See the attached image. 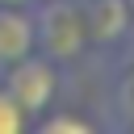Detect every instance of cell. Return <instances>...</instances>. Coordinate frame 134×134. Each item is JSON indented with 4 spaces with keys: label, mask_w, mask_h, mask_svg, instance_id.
I'll return each instance as SVG.
<instances>
[{
    "label": "cell",
    "mask_w": 134,
    "mask_h": 134,
    "mask_svg": "<svg viewBox=\"0 0 134 134\" xmlns=\"http://www.w3.org/2000/svg\"><path fill=\"white\" fill-rule=\"evenodd\" d=\"M34 38H38V50L50 54L67 71L92 46L88 17H84V0H38L34 4Z\"/></svg>",
    "instance_id": "1"
},
{
    "label": "cell",
    "mask_w": 134,
    "mask_h": 134,
    "mask_svg": "<svg viewBox=\"0 0 134 134\" xmlns=\"http://www.w3.org/2000/svg\"><path fill=\"white\" fill-rule=\"evenodd\" d=\"M0 84L13 92V100L25 109V117H29V126L54 105V96H59V88H63V67L50 59V54H42V50H29L25 59H17L4 75H0Z\"/></svg>",
    "instance_id": "2"
},
{
    "label": "cell",
    "mask_w": 134,
    "mask_h": 134,
    "mask_svg": "<svg viewBox=\"0 0 134 134\" xmlns=\"http://www.w3.org/2000/svg\"><path fill=\"white\" fill-rule=\"evenodd\" d=\"M29 50H38V38H34V4H0V75L25 59Z\"/></svg>",
    "instance_id": "3"
},
{
    "label": "cell",
    "mask_w": 134,
    "mask_h": 134,
    "mask_svg": "<svg viewBox=\"0 0 134 134\" xmlns=\"http://www.w3.org/2000/svg\"><path fill=\"white\" fill-rule=\"evenodd\" d=\"M84 17H88L92 46H105V50H117L126 42V29L134 25L126 0H84Z\"/></svg>",
    "instance_id": "4"
},
{
    "label": "cell",
    "mask_w": 134,
    "mask_h": 134,
    "mask_svg": "<svg viewBox=\"0 0 134 134\" xmlns=\"http://www.w3.org/2000/svg\"><path fill=\"white\" fill-rule=\"evenodd\" d=\"M117 84H113V100L121 109V126L134 130V46H117Z\"/></svg>",
    "instance_id": "5"
},
{
    "label": "cell",
    "mask_w": 134,
    "mask_h": 134,
    "mask_svg": "<svg viewBox=\"0 0 134 134\" xmlns=\"http://www.w3.org/2000/svg\"><path fill=\"white\" fill-rule=\"evenodd\" d=\"M29 130H38V134H92L96 121L84 117V113H59V109H50V113H42Z\"/></svg>",
    "instance_id": "6"
},
{
    "label": "cell",
    "mask_w": 134,
    "mask_h": 134,
    "mask_svg": "<svg viewBox=\"0 0 134 134\" xmlns=\"http://www.w3.org/2000/svg\"><path fill=\"white\" fill-rule=\"evenodd\" d=\"M21 130H29V117H25V109L13 100V92L0 84V134H21Z\"/></svg>",
    "instance_id": "7"
},
{
    "label": "cell",
    "mask_w": 134,
    "mask_h": 134,
    "mask_svg": "<svg viewBox=\"0 0 134 134\" xmlns=\"http://www.w3.org/2000/svg\"><path fill=\"white\" fill-rule=\"evenodd\" d=\"M0 4H21L25 8V4H38V0H0Z\"/></svg>",
    "instance_id": "8"
},
{
    "label": "cell",
    "mask_w": 134,
    "mask_h": 134,
    "mask_svg": "<svg viewBox=\"0 0 134 134\" xmlns=\"http://www.w3.org/2000/svg\"><path fill=\"white\" fill-rule=\"evenodd\" d=\"M126 8H130V21H134V0H126Z\"/></svg>",
    "instance_id": "9"
}]
</instances>
